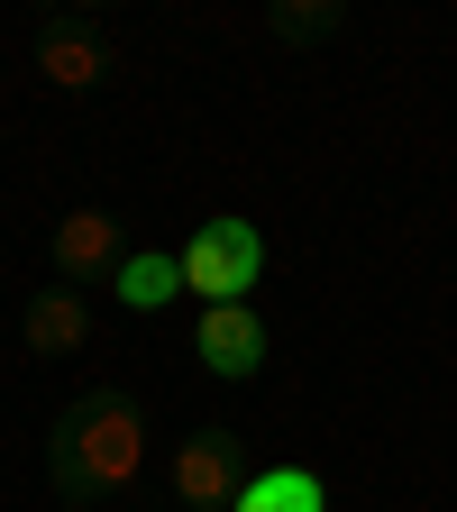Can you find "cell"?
Masks as SVG:
<instances>
[{
    "instance_id": "obj_8",
    "label": "cell",
    "mask_w": 457,
    "mask_h": 512,
    "mask_svg": "<svg viewBox=\"0 0 457 512\" xmlns=\"http://www.w3.org/2000/svg\"><path fill=\"white\" fill-rule=\"evenodd\" d=\"M110 293H119L128 311H165V302H183V256H174V247H128L119 275H110Z\"/></svg>"
},
{
    "instance_id": "obj_9",
    "label": "cell",
    "mask_w": 457,
    "mask_h": 512,
    "mask_svg": "<svg viewBox=\"0 0 457 512\" xmlns=\"http://www.w3.org/2000/svg\"><path fill=\"white\" fill-rule=\"evenodd\" d=\"M238 512H330V494H320L311 467H256L247 494H238Z\"/></svg>"
},
{
    "instance_id": "obj_3",
    "label": "cell",
    "mask_w": 457,
    "mask_h": 512,
    "mask_svg": "<svg viewBox=\"0 0 457 512\" xmlns=\"http://www.w3.org/2000/svg\"><path fill=\"white\" fill-rule=\"evenodd\" d=\"M247 476H256L247 448H238V430H220V421H202L192 439H174V467H165V485H174L183 512H238Z\"/></svg>"
},
{
    "instance_id": "obj_4",
    "label": "cell",
    "mask_w": 457,
    "mask_h": 512,
    "mask_svg": "<svg viewBox=\"0 0 457 512\" xmlns=\"http://www.w3.org/2000/svg\"><path fill=\"white\" fill-rule=\"evenodd\" d=\"M28 64H37V83H55V92H101L110 64H119V46H110L83 10H37Z\"/></svg>"
},
{
    "instance_id": "obj_10",
    "label": "cell",
    "mask_w": 457,
    "mask_h": 512,
    "mask_svg": "<svg viewBox=\"0 0 457 512\" xmlns=\"http://www.w3.org/2000/svg\"><path fill=\"white\" fill-rule=\"evenodd\" d=\"M266 28H275L284 46H320V37H339V28H348V0H275Z\"/></svg>"
},
{
    "instance_id": "obj_7",
    "label": "cell",
    "mask_w": 457,
    "mask_h": 512,
    "mask_svg": "<svg viewBox=\"0 0 457 512\" xmlns=\"http://www.w3.org/2000/svg\"><path fill=\"white\" fill-rule=\"evenodd\" d=\"M19 348H28V357H83V348H92V302H83L74 284L28 293V302H19Z\"/></svg>"
},
{
    "instance_id": "obj_6",
    "label": "cell",
    "mask_w": 457,
    "mask_h": 512,
    "mask_svg": "<svg viewBox=\"0 0 457 512\" xmlns=\"http://www.w3.org/2000/svg\"><path fill=\"white\" fill-rule=\"evenodd\" d=\"M46 256H55V275H64V284H110V275H119V256H128V229H119L110 211H64L55 238H46Z\"/></svg>"
},
{
    "instance_id": "obj_5",
    "label": "cell",
    "mask_w": 457,
    "mask_h": 512,
    "mask_svg": "<svg viewBox=\"0 0 457 512\" xmlns=\"http://www.w3.org/2000/svg\"><path fill=\"white\" fill-rule=\"evenodd\" d=\"M192 357H202V375H220V384H247L256 366H266V320H256L247 302H211L202 320H192Z\"/></svg>"
},
{
    "instance_id": "obj_2",
    "label": "cell",
    "mask_w": 457,
    "mask_h": 512,
    "mask_svg": "<svg viewBox=\"0 0 457 512\" xmlns=\"http://www.w3.org/2000/svg\"><path fill=\"white\" fill-rule=\"evenodd\" d=\"M174 256H183V293H202V311L211 302H247L256 275H266V238H256V220H229V211L202 220Z\"/></svg>"
},
{
    "instance_id": "obj_1",
    "label": "cell",
    "mask_w": 457,
    "mask_h": 512,
    "mask_svg": "<svg viewBox=\"0 0 457 512\" xmlns=\"http://www.w3.org/2000/svg\"><path fill=\"white\" fill-rule=\"evenodd\" d=\"M46 476L64 503H128L147 476V412L128 384H92L46 421Z\"/></svg>"
}]
</instances>
